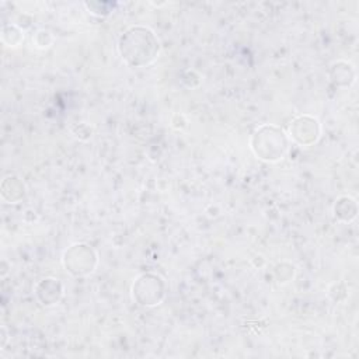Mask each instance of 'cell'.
I'll return each instance as SVG.
<instances>
[{"instance_id": "obj_3", "label": "cell", "mask_w": 359, "mask_h": 359, "mask_svg": "<svg viewBox=\"0 0 359 359\" xmlns=\"http://www.w3.org/2000/svg\"><path fill=\"white\" fill-rule=\"evenodd\" d=\"M307 133V139H309V143H314L317 140V137L320 136V125H318V121L316 118H311V116H299L293 121V123L290 125V136L297 140V137L302 135V133Z\"/></svg>"}, {"instance_id": "obj_2", "label": "cell", "mask_w": 359, "mask_h": 359, "mask_svg": "<svg viewBox=\"0 0 359 359\" xmlns=\"http://www.w3.org/2000/svg\"><path fill=\"white\" fill-rule=\"evenodd\" d=\"M287 149V137L282 129L273 125L261 126L252 139L254 153L266 161L282 158Z\"/></svg>"}, {"instance_id": "obj_1", "label": "cell", "mask_w": 359, "mask_h": 359, "mask_svg": "<svg viewBox=\"0 0 359 359\" xmlns=\"http://www.w3.org/2000/svg\"><path fill=\"white\" fill-rule=\"evenodd\" d=\"M122 59L130 66H144L151 63L160 50L158 39L149 28L133 27L119 39Z\"/></svg>"}]
</instances>
